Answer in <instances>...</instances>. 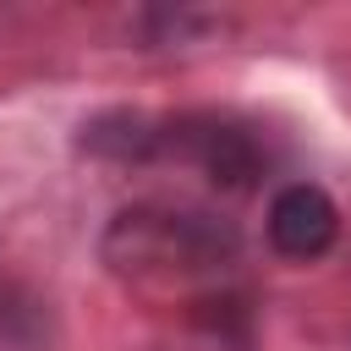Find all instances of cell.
<instances>
[{
	"instance_id": "3957f363",
	"label": "cell",
	"mask_w": 351,
	"mask_h": 351,
	"mask_svg": "<svg viewBox=\"0 0 351 351\" xmlns=\"http://www.w3.org/2000/svg\"><path fill=\"white\" fill-rule=\"evenodd\" d=\"M181 148L197 159V170L219 186V192H247L258 186L263 176V148L247 126L236 121H219V115H197V121H181Z\"/></svg>"
},
{
	"instance_id": "6da1fadb",
	"label": "cell",
	"mask_w": 351,
	"mask_h": 351,
	"mask_svg": "<svg viewBox=\"0 0 351 351\" xmlns=\"http://www.w3.org/2000/svg\"><path fill=\"white\" fill-rule=\"evenodd\" d=\"M104 263L121 274H176V269H225L241 247L236 225L203 208L132 203L104 230Z\"/></svg>"
},
{
	"instance_id": "7a4b0ae2",
	"label": "cell",
	"mask_w": 351,
	"mask_h": 351,
	"mask_svg": "<svg viewBox=\"0 0 351 351\" xmlns=\"http://www.w3.org/2000/svg\"><path fill=\"white\" fill-rule=\"evenodd\" d=\"M263 230H269V247L291 263H313L335 247L340 236V208L335 197L318 186V181H291L269 197V214H263Z\"/></svg>"
}]
</instances>
